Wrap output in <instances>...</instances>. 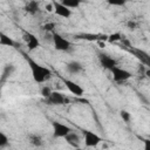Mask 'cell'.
<instances>
[{"label": "cell", "mask_w": 150, "mask_h": 150, "mask_svg": "<svg viewBox=\"0 0 150 150\" xmlns=\"http://www.w3.org/2000/svg\"><path fill=\"white\" fill-rule=\"evenodd\" d=\"M22 55L25 56V60L27 61V63L29 66V69H30L33 80L36 83H43V82L48 81L52 77L53 73H52V70L48 67H45V66L40 64L39 62H36L35 60H33L32 57H29L26 53H22Z\"/></svg>", "instance_id": "obj_1"}, {"label": "cell", "mask_w": 150, "mask_h": 150, "mask_svg": "<svg viewBox=\"0 0 150 150\" xmlns=\"http://www.w3.org/2000/svg\"><path fill=\"white\" fill-rule=\"evenodd\" d=\"M52 39H53V43H54V48L56 50H60V52H68L71 49V42L63 38L61 34L56 33V32H53L52 34Z\"/></svg>", "instance_id": "obj_2"}, {"label": "cell", "mask_w": 150, "mask_h": 150, "mask_svg": "<svg viewBox=\"0 0 150 150\" xmlns=\"http://www.w3.org/2000/svg\"><path fill=\"white\" fill-rule=\"evenodd\" d=\"M45 102L49 105H64L69 103V98L60 91H52L50 95L47 98H45Z\"/></svg>", "instance_id": "obj_3"}, {"label": "cell", "mask_w": 150, "mask_h": 150, "mask_svg": "<svg viewBox=\"0 0 150 150\" xmlns=\"http://www.w3.org/2000/svg\"><path fill=\"white\" fill-rule=\"evenodd\" d=\"M52 127H53V135L54 137H57V138H64L69 132L73 131V129L69 125L59 121H53Z\"/></svg>", "instance_id": "obj_4"}, {"label": "cell", "mask_w": 150, "mask_h": 150, "mask_svg": "<svg viewBox=\"0 0 150 150\" xmlns=\"http://www.w3.org/2000/svg\"><path fill=\"white\" fill-rule=\"evenodd\" d=\"M82 135H83L84 145L88 146V148L97 146L101 143V141H102V138L97 134H95V132H93L90 130H83L82 131Z\"/></svg>", "instance_id": "obj_5"}, {"label": "cell", "mask_w": 150, "mask_h": 150, "mask_svg": "<svg viewBox=\"0 0 150 150\" xmlns=\"http://www.w3.org/2000/svg\"><path fill=\"white\" fill-rule=\"evenodd\" d=\"M110 71L112 74V79L115 82H124V81H128L132 76L130 71H128L127 69L121 68L118 66H115Z\"/></svg>", "instance_id": "obj_6"}, {"label": "cell", "mask_w": 150, "mask_h": 150, "mask_svg": "<svg viewBox=\"0 0 150 150\" xmlns=\"http://www.w3.org/2000/svg\"><path fill=\"white\" fill-rule=\"evenodd\" d=\"M62 81H63L66 88L68 89V91L71 93L74 96H77V97L83 96L84 89L79 83H76V82H74L73 80H69V79H62Z\"/></svg>", "instance_id": "obj_7"}, {"label": "cell", "mask_w": 150, "mask_h": 150, "mask_svg": "<svg viewBox=\"0 0 150 150\" xmlns=\"http://www.w3.org/2000/svg\"><path fill=\"white\" fill-rule=\"evenodd\" d=\"M97 56H98V61H100L101 66H102L104 69L111 70L115 66H117V61H116L114 57H111L109 54H107V53L100 52V53L97 54Z\"/></svg>", "instance_id": "obj_8"}, {"label": "cell", "mask_w": 150, "mask_h": 150, "mask_svg": "<svg viewBox=\"0 0 150 150\" xmlns=\"http://www.w3.org/2000/svg\"><path fill=\"white\" fill-rule=\"evenodd\" d=\"M23 40H25V42L27 45L28 50H35V49H38L40 47L39 39L36 38L35 34H33L30 32H27V30L23 32Z\"/></svg>", "instance_id": "obj_9"}, {"label": "cell", "mask_w": 150, "mask_h": 150, "mask_svg": "<svg viewBox=\"0 0 150 150\" xmlns=\"http://www.w3.org/2000/svg\"><path fill=\"white\" fill-rule=\"evenodd\" d=\"M52 6H53V11H54V13L56 15H59L61 18H66V19L71 16V9H69L66 6H63L61 4V1H53Z\"/></svg>", "instance_id": "obj_10"}, {"label": "cell", "mask_w": 150, "mask_h": 150, "mask_svg": "<svg viewBox=\"0 0 150 150\" xmlns=\"http://www.w3.org/2000/svg\"><path fill=\"white\" fill-rule=\"evenodd\" d=\"M66 70L69 74L76 75V74H79V73H81L83 70V66L79 61H69L66 64Z\"/></svg>", "instance_id": "obj_11"}, {"label": "cell", "mask_w": 150, "mask_h": 150, "mask_svg": "<svg viewBox=\"0 0 150 150\" xmlns=\"http://www.w3.org/2000/svg\"><path fill=\"white\" fill-rule=\"evenodd\" d=\"M64 139H66V142H67L69 145L76 148V149L80 148V144H81V137L79 136V134L71 131V132H69V134L64 137Z\"/></svg>", "instance_id": "obj_12"}, {"label": "cell", "mask_w": 150, "mask_h": 150, "mask_svg": "<svg viewBox=\"0 0 150 150\" xmlns=\"http://www.w3.org/2000/svg\"><path fill=\"white\" fill-rule=\"evenodd\" d=\"M25 11L32 15L36 14L39 11H40V5L38 1H28L26 5H25Z\"/></svg>", "instance_id": "obj_13"}, {"label": "cell", "mask_w": 150, "mask_h": 150, "mask_svg": "<svg viewBox=\"0 0 150 150\" xmlns=\"http://www.w3.org/2000/svg\"><path fill=\"white\" fill-rule=\"evenodd\" d=\"M28 142H29L30 145L38 146V148L43 144L42 137H41L40 135H38V134H29V135H28Z\"/></svg>", "instance_id": "obj_14"}, {"label": "cell", "mask_w": 150, "mask_h": 150, "mask_svg": "<svg viewBox=\"0 0 150 150\" xmlns=\"http://www.w3.org/2000/svg\"><path fill=\"white\" fill-rule=\"evenodd\" d=\"M0 46H5V47H14L15 46V41L9 38L7 34L0 32Z\"/></svg>", "instance_id": "obj_15"}, {"label": "cell", "mask_w": 150, "mask_h": 150, "mask_svg": "<svg viewBox=\"0 0 150 150\" xmlns=\"http://www.w3.org/2000/svg\"><path fill=\"white\" fill-rule=\"evenodd\" d=\"M61 4L63 5V6H66L67 8H69V9H71V8H77L79 6H80V1H70V0H62L61 1Z\"/></svg>", "instance_id": "obj_16"}, {"label": "cell", "mask_w": 150, "mask_h": 150, "mask_svg": "<svg viewBox=\"0 0 150 150\" xmlns=\"http://www.w3.org/2000/svg\"><path fill=\"white\" fill-rule=\"evenodd\" d=\"M8 143H9V139H8L7 135L0 130V148H5V146H7Z\"/></svg>", "instance_id": "obj_17"}, {"label": "cell", "mask_w": 150, "mask_h": 150, "mask_svg": "<svg viewBox=\"0 0 150 150\" xmlns=\"http://www.w3.org/2000/svg\"><path fill=\"white\" fill-rule=\"evenodd\" d=\"M53 90L49 88V87H47V86H45V87H42V89H41V95H42V97L43 98H47L49 95H50V93H52Z\"/></svg>", "instance_id": "obj_18"}, {"label": "cell", "mask_w": 150, "mask_h": 150, "mask_svg": "<svg viewBox=\"0 0 150 150\" xmlns=\"http://www.w3.org/2000/svg\"><path fill=\"white\" fill-rule=\"evenodd\" d=\"M121 117L124 120V122H129L130 121V118H131V116H130V114L128 112V111H125V110H122L121 111Z\"/></svg>", "instance_id": "obj_19"}, {"label": "cell", "mask_w": 150, "mask_h": 150, "mask_svg": "<svg viewBox=\"0 0 150 150\" xmlns=\"http://www.w3.org/2000/svg\"><path fill=\"white\" fill-rule=\"evenodd\" d=\"M42 28H43L45 30H47V32H53V29L55 28V23H54V22H48V23H46Z\"/></svg>", "instance_id": "obj_20"}, {"label": "cell", "mask_w": 150, "mask_h": 150, "mask_svg": "<svg viewBox=\"0 0 150 150\" xmlns=\"http://www.w3.org/2000/svg\"><path fill=\"white\" fill-rule=\"evenodd\" d=\"M120 39H121V34H120V33H115V34L109 35L107 40H109L110 42H112V41H117V40H120Z\"/></svg>", "instance_id": "obj_21"}, {"label": "cell", "mask_w": 150, "mask_h": 150, "mask_svg": "<svg viewBox=\"0 0 150 150\" xmlns=\"http://www.w3.org/2000/svg\"><path fill=\"white\" fill-rule=\"evenodd\" d=\"M128 27H129L130 29H135V27H136V23H135L134 21H129V22H128Z\"/></svg>", "instance_id": "obj_22"}, {"label": "cell", "mask_w": 150, "mask_h": 150, "mask_svg": "<svg viewBox=\"0 0 150 150\" xmlns=\"http://www.w3.org/2000/svg\"><path fill=\"white\" fill-rule=\"evenodd\" d=\"M145 150H150V143L148 139H145Z\"/></svg>", "instance_id": "obj_23"}, {"label": "cell", "mask_w": 150, "mask_h": 150, "mask_svg": "<svg viewBox=\"0 0 150 150\" xmlns=\"http://www.w3.org/2000/svg\"><path fill=\"white\" fill-rule=\"evenodd\" d=\"M77 150H83V149H81V148H77Z\"/></svg>", "instance_id": "obj_24"}]
</instances>
